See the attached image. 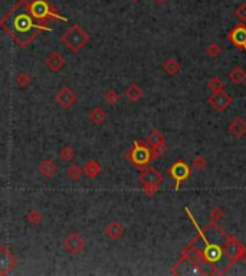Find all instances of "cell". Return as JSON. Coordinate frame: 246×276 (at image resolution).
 Segmentation results:
<instances>
[{
    "label": "cell",
    "instance_id": "1",
    "mask_svg": "<svg viewBox=\"0 0 246 276\" xmlns=\"http://www.w3.org/2000/svg\"><path fill=\"white\" fill-rule=\"evenodd\" d=\"M26 3L28 0L16 1L0 19V29L13 39L20 49H26L42 32L54 31L49 26L39 25L32 18Z\"/></svg>",
    "mask_w": 246,
    "mask_h": 276
},
{
    "label": "cell",
    "instance_id": "2",
    "mask_svg": "<svg viewBox=\"0 0 246 276\" xmlns=\"http://www.w3.org/2000/svg\"><path fill=\"white\" fill-rule=\"evenodd\" d=\"M26 7L31 13V16L43 26H48L54 20H62V22H69L68 18L62 16L59 10L49 1V0H28Z\"/></svg>",
    "mask_w": 246,
    "mask_h": 276
},
{
    "label": "cell",
    "instance_id": "3",
    "mask_svg": "<svg viewBox=\"0 0 246 276\" xmlns=\"http://www.w3.org/2000/svg\"><path fill=\"white\" fill-rule=\"evenodd\" d=\"M61 40L71 52L79 54L87 46V43L91 40V36L88 35V32L85 31L81 25L74 23L62 33Z\"/></svg>",
    "mask_w": 246,
    "mask_h": 276
},
{
    "label": "cell",
    "instance_id": "4",
    "mask_svg": "<svg viewBox=\"0 0 246 276\" xmlns=\"http://www.w3.org/2000/svg\"><path fill=\"white\" fill-rule=\"evenodd\" d=\"M124 157L138 170L150 166V163L153 161V154L151 148L147 146V143H143L140 140H134L132 147L124 154Z\"/></svg>",
    "mask_w": 246,
    "mask_h": 276
},
{
    "label": "cell",
    "instance_id": "5",
    "mask_svg": "<svg viewBox=\"0 0 246 276\" xmlns=\"http://www.w3.org/2000/svg\"><path fill=\"white\" fill-rule=\"evenodd\" d=\"M223 255L226 256V259L229 260L226 272L236 263V262H244L246 263V246L236 239L232 235H227L225 243H223Z\"/></svg>",
    "mask_w": 246,
    "mask_h": 276
},
{
    "label": "cell",
    "instance_id": "6",
    "mask_svg": "<svg viewBox=\"0 0 246 276\" xmlns=\"http://www.w3.org/2000/svg\"><path fill=\"white\" fill-rule=\"evenodd\" d=\"M169 176L174 180L176 183V191H179L180 185L185 183L186 180H189L193 174V168L186 163L185 160H177L174 161L170 168H169Z\"/></svg>",
    "mask_w": 246,
    "mask_h": 276
},
{
    "label": "cell",
    "instance_id": "7",
    "mask_svg": "<svg viewBox=\"0 0 246 276\" xmlns=\"http://www.w3.org/2000/svg\"><path fill=\"white\" fill-rule=\"evenodd\" d=\"M87 245H88L87 239L78 232H72V233L66 235L62 240V246L65 249V252L69 253L71 256L81 255L87 249Z\"/></svg>",
    "mask_w": 246,
    "mask_h": 276
},
{
    "label": "cell",
    "instance_id": "8",
    "mask_svg": "<svg viewBox=\"0 0 246 276\" xmlns=\"http://www.w3.org/2000/svg\"><path fill=\"white\" fill-rule=\"evenodd\" d=\"M19 263L16 255L6 245H0V275H9Z\"/></svg>",
    "mask_w": 246,
    "mask_h": 276
},
{
    "label": "cell",
    "instance_id": "9",
    "mask_svg": "<svg viewBox=\"0 0 246 276\" xmlns=\"http://www.w3.org/2000/svg\"><path fill=\"white\" fill-rule=\"evenodd\" d=\"M208 102H209V105L215 111H217V112H225L233 104V98L225 90H220V91L212 92V95L208 98Z\"/></svg>",
    "mask_w": 246,
    "mask_h": 276
},
{
    "label": "cell",
    "instance_id": "10",
    "mask_svg": "<svg viewBox=\"0 0 246 276\" xmlns=\"http://www.w3.org/2000/svg\"><path fill=\"white\" fill-rule=\"evenodd\" d=\"M138 182L141 185H160L163 183V174L151 166H147L140 170Z\"/></svg>",
    "mask_w": 246,
    "mask_h": 276
},
{
    "label": "cell",
    "instance_id": "11",
    "mask_svg": "<svg viewBox=\"0 0 246 276\" xmlns=\"http://www.w3.org/2000/svg\"><path fill=\"white\" fill-rule=\"evenodd\" d=\"M227 39L229 42L239 51L246 52V25L245 23H239L236 25L232 31L227 33Z\"/></svg>",
    "mask_w": 246,
    "mask_h": 276
},
{
    "label": "cell",
    "instance_id": "12",
    "mask_svg": "<svg viewBox=\"0 0 246 276\" xmlns=\"http://www.w3.org/2000/svg\"><path fill=\"white\" fill-rule=\"evenodd\" d=\"M202 230H203V233H205V236H206L208 240L213 239V243H217V245L222 246H223L226 238H227V235H229V233H226V232L219 226V223H215V221L208 223V224L205 226V229H202Z\"/></svg>",
    "mask_w": 246,
    "mask_h": 276
},
{
    "label": "cell",
    "instance_id": "13",
    "mask_svg": "<svg viewBox=\"0 0 246 276\" xmlns=\"http://www.w3.org/2000/svg\"><path fill=\"white\" fill-rule=\"evenodd\" d=\"M55 101L61 108L69 110L76 104V93L69 87H62L61 90L55 93Z\"/></svg>",
    "mask_w": 246,
    "mask_h": 276
},
{
    "label": "cell",
    "instance_id": "14",
    "mask_svg": "<svg viewBox=\"0 0 246 276\" xmlns=\"http://www.w3.org/2000/svg\"><path fill=\"white\" fill-rule=\"evenodd\" d=\"M43 65H45L51 72H59V71H62V69L66 66V59H65V56L62 55L61 52L52 51L51 54L46 55V58H45V61H43Z\"/></svg>",
    "mask_w": 246,
    "mask_h": 276
},
{
    "label": "cell",
    "instance_id": "15",
    "mask_svg": "<svg viewBox=\"0 0 246 276\" xmlns=\"http://www.w3.org/2000/svg\"><path fill=\"white\" fill-rule=\"evenodd\" d=\"M229 132L236 137V138H242L246 135V120L244 117H235L230 120V123L227 125Z\"/></svg>",
    "mask_w": 246,
    "mask_h": 276
},
{
    "label": "cell",
    "instance_id": "16",
    "mask_svg": "<svg viewBox=\"0 0 246 276\" xmlns=\"http://www.w3.org/2000/svg\"><path fill=\"white\" fill-rule=\"evenodd\" d=\"M124 233H125V227L120 221H115V220L110 221L107 224V227H105V236L110 240H114V242L118 240V239H121L124 236Z\"/></svg>",
    "mask_w": 246,
    "mask_h": 276
},
{
    "label": "cell",
    "instance_id": "17",
    "mask_svg": "<svg viewBox=\"0 0 246 276\" xmlns=\"http://www.w3.org/2000/svg\"><path fill=\"white\" fill-rule=\"evenodd\" d=\"M38 170H39V173H40V176L43 177V179H52L55 174H57V171H58V167H57V164L52 161V160H43L40 164H39V167H38Z\"/></svg>",
    "mask_w": 246,
    "mask_h": 276
},
{
    "label": "cell",
    "instance_id": "18",
    "mask_svg": "<svg viewBox=\"0 0 246 276\" xmlns=\"http://www.w3.org/2000/svg\"><path fill=\"white\" fill-rule=\"evenodd\" d=\"M124 95H125V98H127L128 101L137 102V101H140V99L143 98L144 91H143V88H141L138 84L132 82V84H130V85L124 90Z\"/></svg>",
    "mask_w": 246,
    "mask_h": 276
},
{
    "label": "cell",
    "instance_id": "19",
    "mask_svg": "<svg viewBox=\"0 0 246 276\" xmlns=\"http://www.w3.org/2000/svg\"><path fill=\"white\" fill-rule=\"evenodd\" d=\"M82 170H84V174H85L88 179H95V177L99 176L102 167H101V164H99L98 160H90V161H87V164L82 167Z\"/></svg>",
    "mask_w": 246,
    "mask_h": 276
},
{
    "label": "cell",
    "instance_id": "20",
    "mask_svg": "<svg viewBox=\"0 0 246 276\" xmlns=\"http://www.w3.org/2000/svg\"><path fill=\"white\" fill-rule=\"evenodd\" d=\"M229 79L232 84L235 85H242L246 81V71L244 66H235L230 72H229Z\"/></svg>",
    "mask_w": 246,
    "mask_h": 276
},
{
    "label": "cell",
    "instance_id": "21",
    "mask_svg": "<svg viewBox=\"0 0 246 276\" xmlns=\"http://www.w3.org/2000/svg\"><path fill=\"white\" fill-rule=\"evenodd\" d=\"M182 69V65L177 58H169L167 61H164L163 63V71L169 75V76H174L180 72Z\"/></svg>",
    "mask_w": 246,
    "mask_h": 276
},
{
    "label": "cell",
    "instance_id": "22",
    "mask_svg": "<svg viewBox=\"0 0 246 276\" xmlns=\"http://www.w3.org/2000/svg\"><path fill=\"white\" fill-rule=\"evenodd\" d=\"M88 118L95 125H101V124L107 121V112L101 107H94L93 110L88 112Z\"/></svg>",
    "mask_w": 246,
    "mask_h": 276
},
{
    "label": "cell",
    "instance_id": "23",
    "mask_svg": "<svg viewBox=\"0 0 246 276\" xmlns=\"http://www.w3.org/2000/svg\"><path fill=\"white\" fill-rule=\"evenodd\" d=\"M147 146L151 148V147H155V146H158V144H163V143H166V137L158 131V129H153L150 134H149V137H147Z\"/></svg>",
    "mask_w": 246,
    "mask_h": 276
},
{
    "label": "cell",
    "instance_id": "24",
    "mask_svg": "<svg viewBox=\"0 0 246 276\" xmlns=\"http://www.w3.org/2000/svg\"><path fill=\"white\" fill-rule=\"evenodd\" d=\"M82 174H84L82 167H79V166H76V164H72V166H69V167L66 168V176H68V179L72 180V182L79 180Z\"/></svg>",
    "mask_w": 246,
    "mask_h": 276
},
{
    "label": "cell",
    "instance_id": "25",
    "mask_svg": "<svg viewBox=\"0 0 246 276\" xmlns=\"http://www.w3.org/2000/svg\"><path fill=\"white\" fill-rule=\"evenodd\" d=\"M32 82V75L29 72H25V71H22V72H19L18 75H16V84H18V87L19 88H28L29 85H31Z\"/></svg>",
    "mask_w": 246,
    "mask_h": 276
},
{
    "label": "cell",
    "instance_id": "26",
    "mask_svg": "<svg viewBox=\"0 0 246 276\" xmlns=\"http://www.w3.org/2000/svg\"><path fill=\"white\" fill-rule=\"evenodd\" d=\"M25 220L29 224H39L43 220V215L38 209H31V210H28V213L25 216Z\"/></svg>",
    "mask_w": 246,
    "mask_h": 276
},
{
    "label": "cell",
    "instance_id": "27",
    "mask_svg": "<svg viewBox=\"0 0 246 276\" xmlns=\"http://www.w3.org/2000/svg\"><path fill=\"white\" fill-rule=\"evenodd\" d=\"M120 98H121V95L114 88H110V90H107V91L104 92V101L108 105H115L120 101Z\"/></svg>",
    "mask_w": 246,
    "mask_h": 276
},
{
    "label": "cell",
    "instance_id": "28",
    "mask_svg": "<svg viewBox=\"0 0 246 276\" xmlns=\"http://www.w3.org/2000/svg\"><path fill=\"white\" fill-rule=\"evenodd\" d=\"M75 155H76V151L72 147H69V146L62 147L61 151H59V157H61L62 161H65V163H72L74 158H75Z\"/></svg>",
    "mask_w": 246,
    "mask_h": 276
},
{
    "label": "cell",
    "instance_id": "29",
    "mask_svg": "<svg viewBox=\"0 0 246 276\" xmlns=\"http://www.w3.org/2000/svg\"><path fill=\"white\" fill-rule=\"evenodd\" d=\"M208 158L206 157H203V155H196L194 158H193V163H191V166H193V170H196V171H202V170H205L206 167H208Z\"/></svg>",
    "mask_w": 246,
    "mask_h": 276
},
{
    "label": "cell",
    "instance_id": "30",
    "mask_svg": "<svg viewBox=\"0 0 246 276\" xmlns=\"http://www.w3.org/2000/svg\"><path fill=\"white\" fill-rule=\"evenodd\" d=\"M208 88L212 92L223 90V81H222V78H220V76H213V78L208 82Z\"/></svg>",
    "mask_w": 246,
    "mask_h": 276
},
{
    "label": "cell",
    "instance_id": "31",
    "mask_svg": "<svg viewBox=\"0 0 246 276\" xmlns=\"http://www.w3.org/2000/svg\"><path fill=\"white\" fill-rule=\"evenodd\" d=\"M220 52H222V48H220V45H219V43H216V42L209 43V45H208V48H206V54H208V56H210V58H216V56H219V55H220Z\"/></svg>",
    "mask_w": 246,
    "mask_h": 276
},
{
    "label": "cell",
    "instance_id": "32",
    "mask_svg": "<svg viewBox=\"0 0 246 276\" xmlns=\"http://www.w3.org/2000/svg\"><path fill=\"white\" fill-rule=\"evenodd\" d=\"M235 16L242 22V23H245L246 22V3H242V4H239L236 9H235Z\"/></svg>",
    "mask_w": 246,
    "mask_h": 276
},
{
    "label": "cell",
    "instance_id": "33",
    "mask_svg": "<svg viewBox=\"0 0 246 276\" xmlns=\"http://www.w3.org/2000/svg\"><path fill=\"white\" fill-rule=\"evenodd\" d=\"M167 151V144L163 143V144H158L155 147H151V154H153V158H158L161 157L163 154Z\"/></svg>",
    "mask_w": 246,
    "mask_h": 276
},
{
    "label": "cell",
    "instance_id": "34",
    "mask_svg": "<svg viewBox=\"0 0 246 276\" xmlns=\"http://www.w3.org/2000/svg\"><path fill=\"white\" fill-rule=\"evenodd\" d=\"M210 221H215V223H219L222 219H223V210L220 207H213L212 212H210Z\"/></svg>",
    "mask_w": 246,
    "mask_h": 276
},
{
    "label": "cell",
    "instance_id": "35",
    "mask_svg": "<svg viewBox=\"0 0 246 276\" xmlns=\"http://www.w3.org/2000/svg\"><path fill=\"white\" fill-rule=\"evenodd\" d=\"M158 187H160V185H141L143 193H144L146 196H149V197H153L154 194L158 191Z\"/></svg>",
    "mask_w": 246,
    "mask_h": 276
},
{
    "label": "cell",
    "instance_id": "36",
    "mask_svg": "<svg viewBox=\"0 0 246 276\" xmlns=\"http://www.w3.org/2000/svg\"><path fill=\"white\" fill-rule=\"evenodd\" d=\"M154 3H158V4H164V3H167V0H153Z\"/></svg>",
    "mask_w": 246,
    "mask_h": 276
},
{
    "label": "cell",
    "instance_id": "37",
    "mask_svg": "<svg viewBox=\"0 0 246 276\" xmlns=\"http://www.w3.org/2000/svg\"><path fill=\"white\" fill-rule=\"evenodd\" d=\"M134 1H138V0H134Z\"/></svg>",
    "mask_w": 246,
    "mask_h": 276
}]
</instances>
